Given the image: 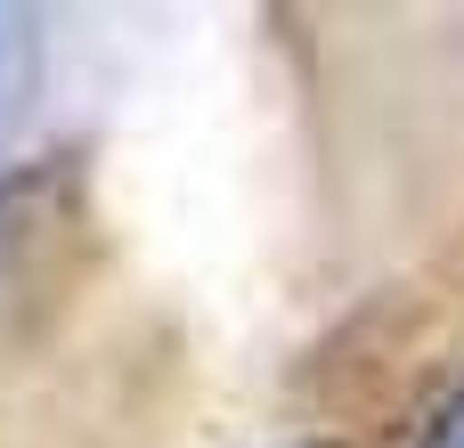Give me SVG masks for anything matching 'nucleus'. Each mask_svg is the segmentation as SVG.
I'll list each match as a JSON object with an SVG mask.
<instances>
[{"mask_svg": "<svg viewBox=\"0 0 464 448\" xmlns=\"http://www.w3.org/2000/svg\"><path fill=\"white\" fill-rule=\"evenodd\" d=\"M408 448H464V384H449L440 400H432V416L416 424V441Z\"/></svg>", "mask_w": 464, "mask_h": 448, "instance_id": "nucleus-1", "label": "nucleus"}]
</instances>
